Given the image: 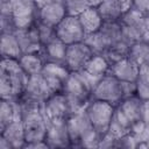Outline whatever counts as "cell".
Masks as SVG:
<instances>
[{
  "label": "cell",
  "mask_w": 149,
  "mask_h": 149,
  "mask_svg": "<svg viewBox=\"0 0 149 149\" xmlns=\"http://www.w3.org/2000/svg\"><path fill=\"white\" fill-rule=\"evenodd\" d=\"M29 76L22 70L19 59L1 58L0 95L6 100H19L24 93Z\"/></svg>",
  "instance_id": "6da1fadb"
},
{
  "label": "cell",
  "mask_w": 149,
  "mask_h": 149,
  "mask_svg": "<svg viewBox=\"0 0 149 149\" xmlns=\"http://www.w3.org/2000/svg\"><path fill=\"white\" fill-rule=\"evenodd\" d=\"M66 125L71 147L98 148L101 137L88 120L85 109L72 113L68 118Z\"/></svg>",
  "instance_id": "7a4b0ae2"
},
{
  "label": "cell",
  "mask_w": 149,
  "mask_h": 149,
  "mask_svg": "<svg viewBox=\"0 0 149 149\" xmlns=\"http://www.w3.org/2000/svg\"><path fill=\"white\" fill-rule=\"evenodd\" d=\"M62 92L68 99L71 114L85 109L86 105L92 99V91L84 83L79 72L70 73Z\"/></svg>",
  "instance_id": "3957f363"
},
{
  "label": "cell",
  "mask_w": 149,
  "mask_h": 149,
  "mask_svg": "<svg viewBox=\"0 0 149 149\" xmlns=\"http://www.w3.org/2000/svg\"><path fill=\"white\" fill-rule=\"evenodd\" d=\"M114 111L115 106L99 99H91L86 105L85 113L100 137L108 132Z\"/></svg>",
  "instance_id": "277c9868"
},
{
  "label": "cell",
  "mask_w": 149,
  "mask_h": 149,
  "mask_svg": "<svg viewBox=\"0 0 149 149\" xmlns=\"http://www.w3.org/2000/svg\"><path fill=\"white\" fill-rule=\"evenodd\" d=\"M22 121L24 128L26 144L45 141L48 132V120L45 119L43 109L23 113Z\"/></svg>",
  "instance_id": "5b68a950"
},
{
  "label": "cell",
  "mask_w": 149,
  "mask_h": 149,
  "mask_svg": "<svg viewBox=\"0 0 149 149\" xmlns=\"http://www.w3.org/2000/svg\"><path fill=\"white\" fill-rule=\"evenodd\" d=\"M92 99H99L116 107L123 99L121 81L108 72L94 87L92 92Z\"/></svg>",
  "instance_id": "8992f818"
},
{
  "label": "cell",
  "mask_w": 149,
  "mask_h": 149,
  "mask_svg": "<svg viewBox=\"0 0 149 149\" xmlns=\"http://www.w3.org/2000/svg\"><path fill=\"white\" fill-rule=\"evenodd\" d=\"M38 7L35 0H12V15L16 29H26L37 22Z\"/></svg>",
  "instance_id": "52a82bcc"
},
{
  "label": "cell",
  "mask_w": 149,
  "mask_h": 149,
  "mask_svg": "<svg viewBox=\"0 0 149 149\" xmlns=\"http://www.w3.org/2000/svg\"><path fill=\"white\" fill-rule=\"evenodd\" d=\"M43 113L45 119L51 122L66 121L71 115V109L68 99L63 92L52 93L43 105Z\"/></svg>",
  "instance_id": "ba28073f"
},
{
  "label": "cell",
  "mask_w": 149,
  "mask_h": 149,
  "mask_svg": "<svg viewBox=\"0 0 149 149\" xmlns=\"http://www.w3.org/2000/svg\"><path fill=\"white\" fill-rule=\"evenodd\" d=\"M56 36L66 45L83 42L86 34L79 22L78 16L66 15L56 27Z\"/></svg>",
  "instance_id": "9c48e42d"
},
{
  "label": "cell",
  "mask_w": 149,
  "mask_h": 149,
  "mask_svg": "<svg viewBox=\"0 0 149 149\" xmlns=\"http://www.w3.org/2000/svg\"><path fill=\"white\" fill-rule=\"evenodd\" d=\"M41 73L45 79L48 86L52 91V93H57L63 91L71 71L63 63L45 62Z\"/></svg>",
  "instance_id": "30bf717a"
},
{
  "label": "cell",
  "mask_w": 149,
  "mask_h": 149,
  "mask_svg": "<svg viewBox=\"0 0 149 149\" xmlns=\"http://www.w3.org/2000/svg\"><path fill=\"white\" fill-rule=\"evenodd\" d=\"M94 54L83 41L68 45L65 55V65L71 72H79L85 69L88 61Z\"/></svg>",
  "instance_id": "8fae6325"
},
{
  "label": "cell",
  "mask_w": 149,
  "mask_h": 149,
  "mask_svg": "<svg viewBox=\"0 0 149 149\" xmlns=\"http://www.w3.org/2000/svg\"><path fill=\"white\" fill-rule=\"evenodd\" d=\"M51 94H52V91L48 86L42 73H38V74L29 76L28 83H27V86H26V90H24V93L22 94V97L44 104V101Z\"/></svg>",
  "instance_id": "7c38bea8"
},
{
  "label": "cell",
  "mask_w": 149,
  "mask_h": 149,
  "mask_svg": "<svg viewBox=\"0 0 149 149\" xmlns=\"http://www.w3.org/2000/svg\"><path fill=\"white\" fill-rule=\"evenodd\" d=\"M14 34L17 37L23 54H41L43 44L41 42L36 23L26 29H16Z\"/></svg>",
  "instance_id": "4fadbf2b"
},
{
  "label": "cell",
  "mask_w": 149,
  "mask_h": 149,
  "mask_svg": "<svg viewBox=\"0 0 149 149\" xmlns=\"http://www.w3.org/2000/svg\"><path fill=\"white\" fill-rule=\"evenodd\" d=\"M45 142L49 148H68L71 147L66 121L51 122L48 121V132Z\"/></svg>",
  "instance_id": "5bb4252c"
},
{
  "label": "cell",
  "mask_w": 149,
  "mask_h": 149,
  "mask_svg": "<svg viewBox=\"0 0 149 149\" xmlns=\"http://www.w3.org/2000/svg\"><path fill=\"white\" fill-rule=\"evenodd\" d=\"M109 73L118 78L120 81L136 83L140 74V66L129 57L122 58L111 65Z\"/></svg>",
  "instance_id": "9a60e30c"
},
{
  "label": "cell",
  "mask_w": 149,
  "mask_h": 149,
  "mask_svg": "<svg viewBox=\"0 0 149 149\" xmlns=\"http://www.w3.org/2000/svg\"><path fill=\"white\" fill-rule=\"evenodd\" d=\"M68 15L66 8H65V2H54V3H48L38 8L37 13V21L49 24L51 27H56L65 16Z\"/></svg>",
  "instance_id": "2e32d148"
},
{
  "label": "cell",
  "mask_w": 149,
  "mask_h": 149,
  "mask_svg": "<svg viewBox=\"0 0 149 149\" xmlns=\"http://www.w3.org/2000/svg\"><path fill=\"white\" fill-rule=\"evenodd\" d=\"M0 136L5 137L10 143L13 149H23L26 144V137L22 119L19 118L9 122L2 130H0Z\"/></svg>",
  "instance_id": "e0dca14e"
},
{
  "label": "cell",
  "mask_w": 149,
  "mask_h": 149,
  "mask_svg": "<svg viewBox=\"0 0 149 149\" xmlns=\"http://www.w3.org/2000/svg\"><path fill=\"white\" fill-rule=\"evenodd\" d=\"M66 48L68 45L56 36L54 40H51L45 45H43L41 55L45 62H55V63L65 64Z\"/></svg>",
  "instance_id": "ac0fdd59"
},
{
  "label": "cell",
  "mask_w": 149,
  "mask_h": 149,
  "mask_svg": "<svg viewBox=\"0 0 149 149\" xmlns=\"http://www.w3.org/2000/svg\"><path fill=\"white\" fill-rule=\"evenodd\" d=\"M118 107L132 121L133 125L142 121V99L136 94L123 98Z\"/></svg>",
  "instance_id": "d6986e66"
},
{
  "label": "cell",
  "mask_w": 149,
  "mask_h": 149,
  "mask_svg": "<svg viewBox=\"0 0 149 149\" xmlns=\"http://www.w3.org/2000/svg\"><path fill=\"white\" fill-rule=\"evenodd\" d=\"M132 128H133L132 121L116 106L107 134L112 135L113 137L119 139V137H122V136H125L127 134H130L132 133Z\"/></svg>",
  "instance_id": "ffe728a7"
},
{
  "label": "cell",
  "mask_w": 149,
  "mask_h": 149,
  "mask_svg": "<svg viewBox=\"0 0 149 149\" xmlns=\"http://www.w3.org/2000/svg\"><path fill=\"white\" fill-rule=\"evenodd\" d=\"M0 54H1V58H14V59H20V57L23 55L17 37L14 33H1Z\"/></svg>",
  "instance_id": "44dd1931"
},
{
  "label": "cell",
  "mask_w": 149,
  "mask_h": 149,
  "mask_svg": "<svg viewBox=\"0 0 149 149\" xmlns=\"http://www.w3.org/2000/svg\"><path fill=\"white\" fill-rule=\"evenodd\" d=\"M79 22L85 31V34H93L100 30L101 26L104 24V20L100 16L97 7H88L83 13L78 15Z\"/></svg>",
  "instance_id": "7402d4cb"
},
{
  "label": "cell",
  "mask_w": 149,
  "mask_h": 149,
  "mask_svg": "<svg viewBox=\"0 0 149 149\" xmlns=\"http://www.w3.org/2000/svg\"><path fill=\"white\" fill-rule=\"evenodd\" d=\"M19 63L28 76H34L42 72L45 61L41 54H23L20 57Z\"/></svg>",
  "instance_id": "603a6c76"
},
{
  "label": "cell",
  "mask_w": 149,
  "mask_h": 149,
  "mask_svg": "<svg viewBox=\"0 0 149 149\" xmlns=\"http://www.w3.org/2000/svg\"><path fill=\"white\" fill-rule=\"evenodd\" d=\"M104 22H118L123 14L121 7L115 0H104L97 7Z\"/></svg>",
  "instance_id": "cb8c5ba5"
},
{
  "label": "cell",
  "mask_w": 149,
  "mask_h": 149,
  "mask_svg": "<svg viewBox=\"0 0 149 149\" xmlns=\"http://www.w3.org/2000/svg\"><path fill=\"white\" fill-rule=\"evenodd\" d=\"M128 57L135 62L140 68L149 64V43L146 41H137L129 47Z\"/></svg>",
  "instance_id": "d4e9b609"
},
{
  "label": "cell",
  "mask_w": 149,
  "mask_h": 149,
  "mask_svg": "<svg viewBox=\"0 0 149 149\" xmlns=\"http://www.w3.org/2000/svg\"><path fill=\"white\" fill-rule=\"evenodd\" d=\"M109 69H111V64L105 58L104 55H93L84 70L90 74L101 79L104 76H106L109 72Z\"/></svg>",
  "instance_id": "484cf974"
},
{
  "label": "cell",
  "mask_w": 149,
  "mask_h": 149,
  "mask_svg": "<svg viewBox=\"0 0 149 149\" xmlns=\"http://www.w3.org/2000/svg\"><path fill=\"white\" fill-rule=\"evenodd\" d=\"M101 35L111 47L112 44L121 41V35H122V27L120 21L118 22H104L101 26L100 30Z\"/></svg>",
  "instance_id": "4316f807"
},
{
  "label": "cell",
  "mask_w": 149,
  "mask_h": 149,
  "mask_svg": "<svg viewBox=\"0 0 149 149\" xmlns=\"http://www.w3.org/2000/svg\"><path fill=\"white\" fill-rule=\"evenodd\" d=\"M128 52H129V45L123 41H119L112 44L111 47H108V49L104 52V56L112 65L118 61L128 57Z\"/></svg>",
  "instance_id": "83f0119b"
},
{
  "label": "cell",
  "mask_w": 149,
  "mask_h": 149,
  "mask_svg": "<svg viewBox=\"0 0 149 149\" xmlns=\"http://www.w3.org/2000/svg\"><path fill=\"white\" fill-rule=\"evenodd\" d=\"M84 42L90 47V49L92 50V52L94 55H104V52L109 47L100 31H97L93 34H87L84 38Z\"/></svg>",
  "instance_id": "f1b7e54d"
},
{
  "label": "cell",
  "mask_w": 149,
  "mask_h": 149,
  "mask_svg": "<svg viewBox=\"0 0 149 149\" xmlns=\"http://www.w3.org/2000/svg\"><path fill=\"white\" fill-rule=\"evenodd\" d=\"M136 95L142 100L149 99V64L140 68V74L136 81Z\"/></svg>",
  "instance_id": "f546056e"
},
{
  "label": "cell",
  "mask_w": 149,
  "mask_h": 149,
  "mask_svg": "<svg viewBox=\"0 0 149 149\" xmlns=\"http://www.w3.org/2000/svg\"><path fill=\"white\" fill-rule=\"evenodd\" d=\"M68 15L78 16L86 8L91 7L88 0H64Z\"/></svg>",
  "instance_id": "4dcf8cb0"
},
{
  "label": "cell",
  "mask_w": 149,
  "mask_h": 149,
  "mask_svg": "<svg viewBox=\"0 0 149 149\" xmlns=\"http://www.w3.org/2000/svg\"><path fill=\"white\" fill-rule=\"evenodd\" d=\"M36 27L38 30V35L41 38V42L43 45H45L48 42H50L51 40H54L56 37V29L55 27H51L49 24L42 23L40 21L36 22Z\"/></svg>",
  "instance_id": "1f68e13d"
},
{
  "label": "cell",
  "mask_w": 149,
  "mask_h": 149,
  "mask_svg": "<svg viewBox=\"0 0 149 149\" xmlns=\"http://www.w3.org/2000/svg\"><path fill=\"white\" fill-rule=\"evenodd\" d=\"M1 33H15L16 27L12 13H1Z\"/></svg>",
  "instance_id": "d6a6232c"
},
{
  "label": "cell",
  "mask_w": 149,
  "mask_h": 149,
  "mask_svg": "<svg viewBox=\"0 0 149 149\" xmlns=\"http://www.w3.org/2000/svg\"><path fill=\"white\" fill-rule=\"evenodd\" d=\"M122 84V92H123V98L135 95L136 94V83H130V81H121Z\"/></svg>",
  "instance_id": "836d02e7"
},
{
  "label": "cell",
  "mask_w": 149,
  "mask_h": 149,
  "mask_svg": "<svg viewBox=\"0 0 149 149\" xmlns=\"http://www.w3.org/2000/svg\"><path fill=\"white\" fill-rule=\"evenodd\" d=\"M133 8L142 14H149V0H133Z\"/></svg>",
  "instance_id": "e575fe53"
},
{
  "label": "cell",
  "mask_w": 149,
  "mask_h": 149,
  "mask_svg": "<svg viewBox=\"0 0 149 149\" xmlns=\"http://www.w3.org/2000/svg\"><path fill=\"white\" fill-rule=\"evenodd\" d=\"M142 121L149 127V99L142 100Z\"/></svg>",
  "instance_id": "d590c367"
},
{
  "label": "cell",
  "mask_w": 149,
  "mask_h": 149,
  "mask_svg": "<svg viewBox=\"0 0 149 149\" xmlns=\"http://www.w3.org/2000/svg\"><path fill=\"white\" fill-rule=\"evenodd\" d=\"M141 40L149 43V15H147L144 26H143V28H142V31H141Z\"/></svg>",
  "instance_id": "8d00e7d4"
},
{
  "label": "cell",
  "mask_w": 149,
  "mask_h": 149,
  "mask_svg": "<svg viewBox=\"0 0 149 149\" xmlns=\"http://www.w3.org/2000/svg\"><path fill=\"white\" fill-rule=\"evenodd\" d=\"M115 1L119 3V6L121 7L123 13L129 10L133 7V0H115Z\"/></svg>",
  "instance_id": "74e56055"
},
{
  "label": "cell",
  "mask_w": 149,
  "mask_h": 149,
  "mask_svg": "<svg viewBox=\"0 0 149 149\" xmlns=\"http://www.w3.org/2000/svg\"><path fill=\"white\" fill-rule=\"evenodd\" d=\"M0 149H13V147L5 137L0 136Z\"/></svg>",
  "instance_id": "f35d334b"
},
{
  "label": "cell",
  "mask_w": 149,
  "mask_h": 149,
  "mask_svg": "<svg viewBox=\"0 0 149 149\" xmlns=\"http://www.w3.org/2000/svg\"><path fill=\"white\" fill-rule=\"evenodd\" d=\"M61 1H64V0H35L37 7H42L44 5H48V3H54V2H61Z\"/></svg>",
  "instance_id": "ab89813d"
},
{
  "label": "cell",
  "mask_w": 149,
  "mask_h": 149,
  "mask_svg": "<svg viewBox=\"0 0 149 149\" xmlns=\"http://www.w3.org/2000/svg\"><path fill=\"white\" fill-rule=\"evenodd\" d=\"M102 1H104V0H88L90 5H91L92 7H98Z\"/></svg>",
  "instance_id": "60d3db41"
},
{
  "label": "cell",
  "mask_w": 149,
  "mask_h": 149,
  "mask_svg": "<svg viewBox=\"0 0 149 149\" xmlns=\"http://www.w3.org/2000/svg\"><path fill=\"white\" fill-rule=\"evenodd\" d=\"M146 146H147V148H149V139L147 140V142H146Z\"/></svg>",
  "instance_id": "b9f144b4"
},
{
  "label": "cell",
  "mask_w": 149,
  "mask_h": 149,
  "mask_svg": "<svg viewBox=\"0 0 149 149\" xmlns=\"http://www.w3.org/2000/svg\"><path fill=\"white\" fill-rule=\"evenodd\" d=\"M148 15H149V14H148Z\"/></svg>",
  "instance_id": "7bdbcfd3"
}]
</instances>
